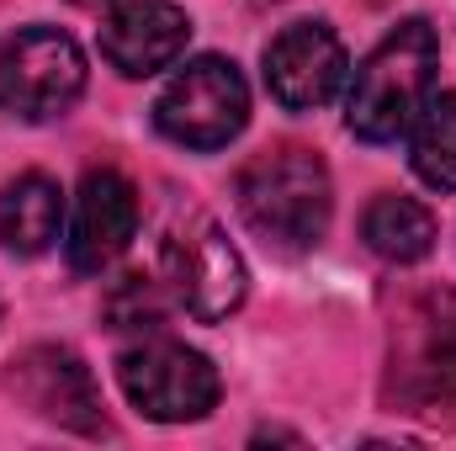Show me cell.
<instances>
[{"label":"cell","mask_w":456,"mask_h":451,"mask_svg":"<svg viewBox=\"0 0 456 451\" xmlns=\"http://www.w3.org/2000/svg\"><path fill=\"white\" fill-rule=\"evenodd\" d=\"M117 382L127 393V404L143 414V420H159V425H186V420H202L213 414L218 404V366L181 345V340H138L117 356Z\"/></svg>","instance_id":"8992f818"},{"label":"cell","mask_w":456,"mask_h":451,"mask_svg":"<svg viewBox=\"0 0 456 451\" xmlns=\"http://www.w3.org/2000/svg\"><path fill=\"white\" fill-rule=\"evenodd\" d=\"M233 202L244 228L281 255H308L335 218L330 170L314 149H297V144L255 154L233 181Z\"/></svg>","instance_id":"6da1fadb"},{"label":"cell","mask_w":456,"mask_h":451,"mask_svg":"<svg viewBox=\"0 0 456 451\" xmlns=\"http://www.w3.org/2000/svg\"><path fill=\"white\" fill-rule=\"evenodd\" d=\"M409 165L430 192H456V91H430L409 122Z\"/></svg>","instance_id":"5bb4252c"},{"label":"cell","mask_w":456,"mask_h":451,"mask_svg":"<svg viewBox=\"0 0 456 451\" xmlns=\"http://www.w3.org/2000/svg\"><path fill=\"white\" fill-rule=\"evenodd\" d=\"M86 91V53L59 27H21L0 43V112L16 122H53Z\"/></svg>","instance_id":"5b68a950"},{"label":"cell","mask_w":456,"mask_h":451,"mask_svg":"<svg viewBox=\"0 0 456 451\" xmlns=\"http://www.w3.org/2000/svg\"><path fill=\"white\" fill-rule=\"evenodd\" d=\"M371 5H382V0H371Z\"/></svg>","instance_id":"9a60e30c"},{"label":"cell","mask_w":456,"mask_h":451,"mask_svg":"<svg viewBox=\"0 0 456 451\" xmlns=\"http://www.w3.org/2000/svg\"><path fill=\"white\" fill-rule=\"evenodd\" d=\"M361 239H366L371 255H382L393 266H414V260H425L436 250V213L425 202H414V197L387 192V197H377L366 208Z\"/></svg>","instance_id":"4fadbf2b"},{"label":"cell","mask_w":456,"mask_h":451,"mask_svg":"<svg viewBox=\"0 0 456 451\" xmlns=\"http://www.w3.org/2000/svg\"><path fill=\"white\" fill-rule=\"evenodd\" d=\"M191 43V16L175 0H112L102 16V59L127 80L170 70Z\"/></svg>","instance_id":"30bf717a"},{"label":"cell","mask_w":456,"mask_h":451,"mask_svg":"<svg viewBox=\"0 0 456 451\" xmlns=\"http://www.w3.org/2000/svg\"><path fill=\"white\" fill-rule=\"evenodd\" d=\"M436 70H441V37L430 21L409 16L355 64L345 91V127L366 144H393L430 102Z\"/></svg>","instance_id":"7a4b0ae2"},{"label":"cell","mask_w":456,"mask_h":451,"mask_svg":"<svg viewBox=\"0 0 456 451\" xmlns=\"http://www.w3.org/2000/svg\"><path fill=\"white\" fill-rule=\"evenodd\" d=\"M138 234V192L127 176L117 170H91L75 192V213H69V266L80 276H102L117 255L133 244Z\"/></svg>","instance_id":"8fae6325"},{"label":"cell","mask_w":456,"mask_h":451,"mask_svg":"<svg viewBox=\"0 0 456 451\" xmlns=\"http://www.w3.org/2000/svg\"><path fill=\"white\" fill-rule=\"evenodd\" d=\"M5 388L48 425H64V430H80V436H96L107 420H102V393H96V377L91 366L75 356V350H59V345H32L27 356L11 361L5 372Z\"/></svg>","instance_id":"9c48e42d"},{"label":"cell","mask_w":456,"mask_h":451,"mask_svg":"<svg viewBox=\"0 0 456 451\" xmlns=\"http://www.w3.org/2000/svg\"><path fill=\"white\" fill-rule=\"evenodd\" d=\"M244 122H249V86H244L239 64L218 59V53L181 64L154 102V127L170 144L197 149V154L228 149L244 133Z\"/></svg>","instance_id":"277c9868"},{"label":"cell","mask_w":456,"mask_h":451,"mask_svg":"<svg viewBox=\"0 0 456 451\" xmlns=\"http://www.w3.org/2000/svg\"><path fill=\"white\" fill-rule=\"evenodd\" d=\"M59 224H64V192L43 170H27L11 186H0V244L5 250L43 255L59 239Z\"/></svg>","instance_id":"7c38bea8"},{"label":"cell","mask_w":456,"mask_h":451,"mask_svg":"<svg viewBox=\"0 0 456 451\" xmlns=\"http://www.w3.org/2000/svg\"><path fill=\"white\" fill-rule=\"evenodd\" d=\"M345 80H350L345 43L324 21H292L265 48V91L287 112H319L324 102L340 96Z\"/></svg>","instance_id":"ba28073f"},{"label":"cell","mask_w":456,"mask_h":451,"mask_svg":"<svg viewBox=\"0 0 456 451\" xmlns=\"http://www.w3.org/2000/svg\"><path fill=\"white\" fill-rule=\"evenodd\" d=\"M159 271H165L170 298L202 324L228 319L249 292L244 255L228 244V234L213 218H191L186 228H175L159 250Z\"/></svg>","instance_id":"52a82bcc"},{"label":"cell","mask_w":456,"mask_h":451,"mask_svg":"<svg viewBox=\"0 0 456 451\" xmlns=\"http://www.w3.org/2000/svg\"><path fill=\"white\" fill-rule=\"evenodd\" d=\"M387 398L398 414L456 425V292L419 298L393 335Z\"/></svg>","instance_id":"3957f363"}]
</instances>
